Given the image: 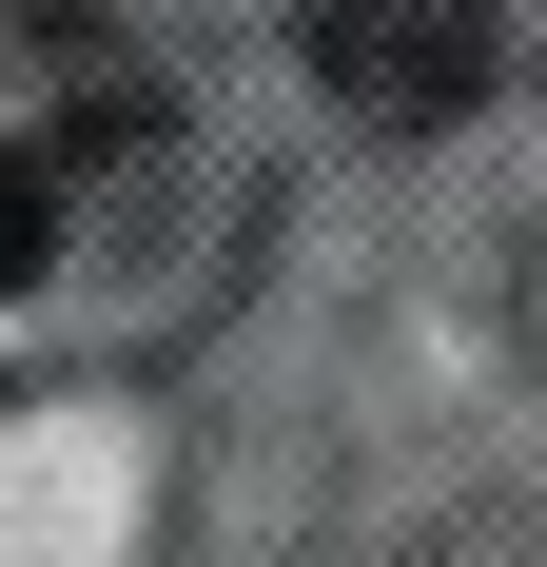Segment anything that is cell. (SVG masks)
Here are the masks:
<instances>
[{"label":"cell","mask_w":547,"mask_h":567,"mask_svg":"<svg viewBox=\"0 0 547 567\" xmlns=\"http://www.w3.org/2000/svg\"><path fill=\"white\" fill-rule=\"evenodd\" d=\"M293 40H313V79L352 117L431 137V117H469L508 79V0H293Z\"/></svg>","instance_id":"obj_1"},{"label":"cell","mask_w":547,"mask_h":567,"mask_svg":"<svg viewBox=\"0 0 547 567\" xmlns=\"http://www.w3.org/2000/svg\"><path fill=\"white\" fill-rule=\"evenodd\" d=\"M40 275H59V176L0 157V293H40Z\"/></svg>","instance_id":"obj_2"}]
</instances>
